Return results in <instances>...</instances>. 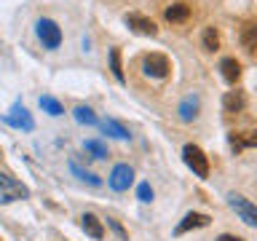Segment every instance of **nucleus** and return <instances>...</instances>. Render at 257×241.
Returning a JSON list of instances; mask_svg holds the SVG:
<instances>
[{
	"label": "nucleus",
	"mask_w": 257,
	"mask_h": 241,
	"mask_svg": "<svg viewBox=\"0 0 257 241\" xmlns=\"http://www.w3.org/2000/svg\"><path fill=\"white\" fill-rule=\"evenodd\" d=\"M22 198H30V188L8 172H0V204H11V201H22Z\"/></svg>",
	"instance_id": "nucleus-1"
},
{
	"label": "nucleus",
	"mask_w": 257,
	"mask_h": 241,
	"mask_svg": "<svg viewBox=\"0 0 257 241\" xmlns=\"http://www.w3.org/2000/svg\"><path fill=\"white\" fill-rule=\"evenodd\" d=\"M182 158H185V164H188L193 169V174L201 177V180H206L209 177V158H206V153L198 148V145H185L182 148Z\"/></svg>",
	"instance_id": "nucleus-2"
},
{
	"label": "nucleus",
	"mask_w": 257,
	"mask_h": 241,
	"mask_svg": "<svg viewBox=\"0 0 257 241\" xmlns=\"http://www.w3.org/2000/svg\"><path fill=\"white\" fill-rule=\"evenodd\" d=\"M142 72L145 75H150V78H166L169 72H172V62H169V56L166 54H145L142 56Z\"/></svg>",
	"instance_id": "nucleus-3"
},
{
	"label": "nucleus",
	"mask_w": 257,
	"mask_h": 241,
	"mask_svg": "<svg viewBox=\"0 0 257 241\" xmlns=\"http://www.w3.org/2000/svg\"><path fill=\"white\" fill-rule=\"evenodd\" d=\"M35 27H38L40 43H43L46 48H51V51H54V48L62 46V38H64V35H62V27H59L54 19H46V16H43V19H38Z\"/></svg>",
	"instance_id": "nucleus-4"
},
{
	"label": "nucleus",
	"mask_w": 257,
	"mask_h": 241,
	"mask_svg": "<svg viewBox=\"0 0 257 241\" xmlns=\"http://www.w3.org/2000/svg\"><path fill=\"white\" fill-rule=\"evenodd\" d=\"M228 204L236 209V214L249 225V228H254V225H257V209H254L252 201H246L244 196H238V193H230V196H228Z\"/></svg>",
	"instance_id": "nucleus-5"
},
{
	"label": "nucleus",
	"mask_w": 257,
	"mask_h": 241,
	"mask_svg": "<svg viewBox=\"0 0 257 241\" xmlns=\"http://www.w3.org/2000/svg\"><path fill=\"white\" fill-rule=\"evenodd\" d=\"M107 182H110V188L118 190V193L128 190V188H132V182H134V169L128 166V164H118V166L110 172Z\"/></svg>",
	"instance_id": "nucleus-6"
},
{
	"label": "nucleus",
	"mask_w": 257,
	"mask_h": 241,
	"mask_svg": "<svg viewBox=\"0 0 257 241\" xmlns=\"http://www.w3.org/2000/svg\"><path fill=\"white\" fill-rule=\"evenodd\" d=\"M123 22H126L134 32H140V35H148V38H156V35H158L156 22L148 19V16H142V14H126Z\"/></svg>",
	"instance_id": "nucleus-7"
},
{
	"label": "nucleus",
	"mask_w": 257,
	"mask_h": 241,
	"mask_svg": "<svg viewBox=\"0 0 257 241\" xmlns=\"http://www.w3.org/2000/svg\"><path fill=\"white\" fill-rule=\"evenodd\" d=\"M209 222H212V220H209V214H204V212H188L182 217V222L174 228V236H182V233H188L193 228H206Z\"/></svg>",
	"instance_id": "nucleus-8"
},
{
	"label": "nucleus",
	"mask_w": 257,
	"mask_h": 241,
	"mask_svg": "<svg viewBox=\"0 0 257 241\" xmlns=\"http://www.w3.org/2000/svg\"><path fill=\"white\" fill-rule=\"evenodd\" d=\"M6 124H11L16 129H24V132H32V129H35V120H32L27 107H22V104H14V110L6 115Z\"/></svg>",
	"instance_id": "nucleus-9"
},
{
	"label": "nucleus",
	"mask_w": 257,
	"mask_h": 241,
	"mask_svg": "<svg viewBox=\"0 0 257 241\" xmlns=\"http://www.w3.org/2000/svg\"><path fill=\"white\" fill-rule=\"evenodd\" d=\"M220 72H222L225 83L236 86V83H238V78H241V64H238L236 56H225V59L220 62Z\"/></svg>",
	"instance_id": "nucleus-10"
},
{
	"label": "nucleus",
	"mask_w": 257,
	"mask_h": 241,
	"mask_svg": "<svg viewBox=\"0 0 257 241\" xmlns=\"http://www.w3.org/2000/svg\"><path fill=\"white\" fill-rule=\"evenodd\" d=\"M80 225H83V230H86L91 238H96V241H102V238H104V225H102V220H99L96 214L86 212L83 217H80Z\"/></svg>",
	"instance_id": "nucleus-11"
},
{
	"label": "nucleus",
	"mask_w": 257,
	"mask_h": 241,
	"mask_svg": "<svg viewBox=\"0 0 257 241\" xmlns=\"http://www.w3.org/2000/svg\"><path fill=\"white\" fill-rule=\"evenodd\" d=\"M228 140H230V148H233V153H236V156H238L244 148H254V145H257V137H254L252 132H230Z\"/></svg>",
	"instance_id": "nucleus-12"
},
{
	"label": "nucleus",
	"mask_w": 257,
	"mask_h": 241,
	"mask_svg": "<svg viewBox=\"0 0 257 241\" xmlns=\"http://www.w3.org/2000/svg\"><path fill=\"white\" fill-rule=\"evenodd\" d=\"M222 107H225V112H241L246 107V96L241 91H228L222 96Z\"/></svg>",
	"instance_id": "nucleus-13"
},
{
	"label": "nucleus",
	"mask_w": 257,
	"mask_h": 241,
	"mask_svg": "<svg viewBox=\"0 0 257 241\" xmlns=\"http://www.w3.org/2000/svg\"><path fill=\"white\" fill-rule=\"evenodd\" d=\"M198 107H201V99L196 94H190V96H185V99L180 102V118L182 120H193L198 115Z\"/></svg>",
	"instance_id": "nucleus-14"
},
{
	"label": "nucleus",
	"mask_w": 257,
	"mask_h": 241,
	"mask_svg": "<svg viewBox=\"0 0 257 241\" xmlns=\"http://www.w3.org/2000/svg\"><path fill=\"white\" fill-rule=\"evenodd\" d=\"M164 16L169 22H188V16H190V6L188 3H172L164 11Z\"/></svg>",
	"instance_id": "nucleus-15"
},
{
	"label": "nucleus",
	"mask_w": 257,
	"mask_h": 241,
	"mask_svg": "<svg viewBox=\"0 0 257 241\" xmlns=\"http://www.w3.org/2000/svg\"><path fill=\"white\" fill-rule=\"evenodd\" d=\"M102 129H104V134H110V137H115V140H128V129L126 126H120L115 118H104L102 120Z\"/></svg>",
	"instance_id": "nucleus-16"
},
{
	"label": "nucleus",
	"mask_w": 257,
	"mask_h": 241,
	"mask_svg": "<svg viewBox=\"0 0 257 241\" xmlns=\"http://www.w3.org/2000/svg\"><path fill=\"white\" fill-rule=\"evenodd\" d=\"M241 46L246 48V54L257 51V27L254 24H246V27L241 30Z\"/></svg>",
	"instance_id": "nucleus-17"
},
{
	"label": "nucleus",
	"mask_w": 257,
	"mask_h": 241,
	"mask_svg": "<svg viewBox=\"0 0 257 241\" xmlns=\"http://www.w3.org/2000/svg\"><path fill=\"white\" fill-rule=\"evenodd\" d=\"M40 107H43L48 115H62V112H64L62 102L56 99V96H51V94H43V96H40Z\"/></svg>",
	"instance_id": "nucleus-18"
},
{
	"label": "nucleus",
	"mask_w": 257,
	"mask_h": 241,
	"mask_svg": "<svg viewBox=\"0 0 257 241\" xmlns=\"http://www.w3.org/2000/svg\"><path fill=\"white\" fill-rule=\"evenodd\" d=\"M110 70H112V75H115L118 83H126L123 64H120V48H112V51H110Z\"/></svg>",
	"instance_id": "nucleus-19"
},
{
	"label": "nucleus",
	"mask_w": 257,
	"mask_h": 241,
	"mask_svg": "<svg viewBox=\"0 0 257 241\" xmlns=\"http://www.w3.org/2000/svg\"><path fill=\"white\" fill-rule=\"evenodd\" d=\"M72 115H75V120H78V124H86V126H94V124H99V120H96V115H94V110H91V107H86V104H78Z\"/></svg>",
	"instance_id": "nucleus-20"
},
{
	"label": "nucleus",
	"mask_w": 257,
	"mask_h": 241,
	"mask_svg": "<svg viewBox=\"0 0 257 241\" xmlns=\"http://www.w3.org/2000/svg\"><path fill=\"white\" fill-rule=\"evenodd\" d=\"M201 40H204V48H206V51H217V48H220V32H217L214 27H206V30H204V38H201Z\"/></svg>",
	"instance_id": "nucleus-21"
},
{
	"label": "nucleus",
	"mask_w": 257,
	"mask_h": 241,
	"mask_svg": "<svg viewBox=\"0 0 257 241\" xmlns=\"http://www.w3.org/2000/svg\"><path fill=\"white\" fill-rule=\"evenodd\" d=\"M83 148H86V153H91L94 158H104V156H107V148H104V142H99V140H88Z\"/></svg>",
	"instance_id": "nucleus-22"
},
{
	"label": "nucleus",
	"mask_w": 257,
	"mask_h": 241,
	"mask_svg": "<svg viewBox=\"0 0 257 241\" xmlns=\"http://www.w3.org/2000/svg\"><path fill=\"white\" fill-rule=\"evenodd\" d=\"M72 172H75V174L80 177V180H86L88 185H94V188H96V185H102V180H99V177H96V174H88V172H83V169H80L78 164H72Z\"/></svg>",
	"instance_id": "nucleus-23"
},
{
	"label": "nucleus",
	"mask_w": 257,
	"mask_h": 241,
	"mask_svg": "<svg viewBox=\"0 0 257 241\" xmlns=\"http://www.w3.org/2000/svg\"><path fill=\"white\" fill-rule=\"evenodd\" d=\"M137 196H140V201H145V204H150L153 201V188L148 182H140V188H137Z\"/></svg>",
	"instance_id": "nucleus-24"
},
{
	"label": "nucleus",
	"mask_w": 257,
	"mask_h": 241,
	"mask_svg": "<svg viewBox=\"0 0 257 241\" xmlns=\"http://www.w3.org/2000/svg\"><path fill=\"white\" fill-rule=\"evenodd\" d=\"M217 241H244L241 236H233V233H222V236H217Z\"/></svg>",
	"instance_id": "nucleus-25"
},
{
	"label": "nucleus",
	"mask_w": 257,
	"mask_h": 241,
	"mask_svg": "<svg viewBox=\"0 0 257 241\" xmlns=\"http://www.w3.org/2000/svg\"><path fill=\"white\" fill-rule=\"evenodd\" d=\"M110 225H112V230H115V233H118V236H120V238H128V236H126V230H123V228H120V225H118L115 220H110Z\"/></svg>",
	"instance_id": "nucleus-26"
}]
</instances>
